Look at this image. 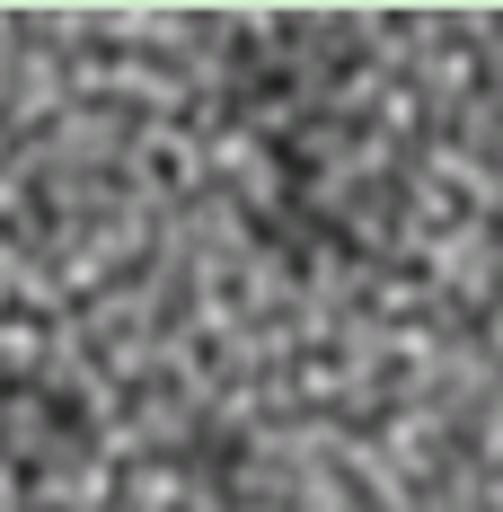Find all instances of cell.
<instances>
[{"label":"cell","instance_id":"2","mask_svg":"<svg viewBox=\"0 0 503 512\" xmlns=\"http://www.w3.org/2000/svg\"><path fill=\"white\" fill-rule=\"evenodd\" d=\"M495 151H503V71H495Z\"/></svg>","mask_w":503,"mask_h":512},{"label":"cell","instance_id":"1","mask_svg":"<svg viewBox=\"0 0 503 512\" xmlns=\"http://www.w3.org/2000/svg\"><path fill=\"white\" fill-rule=\"evenodd\" d=\"M98 451V424H89V398L62 389L45 371H0V468L27 477V486H53L71 468H89Z\"/></svg>","mask_w":503,"mask_h":512}]
</instances>
